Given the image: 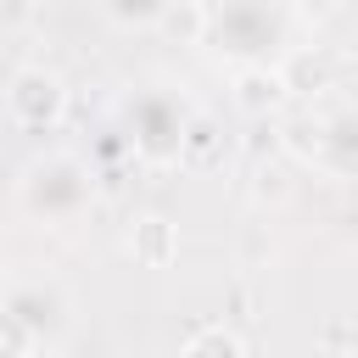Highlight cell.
<instances>
[{
  "label": "cell",
  "instance_id": "obj_1",
  "mask_svg": "<svg viewBox=\"0 0 358 358\" xmlns=\"http://www.w3.org/2000/svg\"><path fill=\"white\" fill-rule=\"evenodd\" d=\"M201 39L235 73L280 67V56L291 50V0H207Z\"/></svg>",
  "mask_w": 358,
  "mask_h": 358
},
{
  "label": "cell",
  "instance_id": "obj_2",
  "mask_svg": "<svg viewBox=\"0 0 358 358\" xmlns=\"http://www.w3.org/2000/svg\"><path fill=\"white\" fill-rule=\"evenodd\" d=\"M67 319H73V302H67V291L56 280H11L6 313H0L6 358H34V352L56 347Z\"/></svg>",
  "mask_w": 358,
  "mask_h": 358
},
{
  "label": "cell",
  "instance_id": "obj_3",
  "mask_svg": "<svg viewBox=\"0 0 358 358\" xmlns=\"http://www.w3.org/2000/svg\"><path fill=\"white\" fill-rule=\"evenodd\" d=\"M190 140V112L179 95L168 90H145L129 101V145L145 157V162H173Z\"/></svg>",
  "mask_w": 358,
  "mask_h": 358
},
{
  "label": "cell",
  "instance_id": "obj_4",
  "mask_svg": "<svg viewBox=\"0 0 358 358\" xmlns=\"http://www.w3.org/2000/svg\"><path fill=\"white\" fill-rule=\"evenodd\" d=\"M90 173H84V162H73V157H39L28 173H22V201H28V213H39V218H50V224H67V218H78L84 207H90Z\"/></svg>",
  "mask_w": 358,
  "mask_h": 358
},
{
  "label": "cell",
  "instance_id": "obj_5",
  "mask_svg": "<svg viewBox=\"0 0 358 358\" xmlns=\"http://www.w3.org/2000/svg\"><path fill=\"white\" fill-rule=\"evenodd\" d=\"M6 112H11V123L28 129V134L56 129L62 112H67V90H62V78L45 73V67H17V73H11V90H6Z\"/></svg>",
  "mask_w": 358,
  "mask_h": 358
},
{
  "label": "cell",
  "instance_id": "obj_6",
  "mask_svg": "<svg viewBox=\"0 0 358 358\" xmlns=\"http://www.w3.org/2000/svg\"><path fill=\"white\" fill-rule=\"evenodd\" d=\"M313 157L330 173H358V112H330L313 123Z\"/></svg>",
  "mask_w": 358,
  "mask_h": 358
},
{
  "label": "cell",
  "instance_id": "obj_7",
  "mask_svg": "<svg viewBox=\"0 0 358 358\" xmlns=\"http://www.w3.org/2000/svg\"><path fill=\"white\" fill-rule=\"evenodd\" d=\"M285 95H291V90H285V73H280V67H241V73H235V101H241L246 112H274Z\"/></svg>",
  "mask_w": 358,
  "mask_h": 358
},
{
  "label": "cell",
  "instance_id": "obj_8",
  "mask_svg": "<svg viewBox=\"0 0 358 358\" xmlns=\"http://www.w3.org/2000/svg\"><path fill=\"white\" fill-rule=\"evenodd\" d=\"M179 358H246V347H241V336H235V330L207 324V330H196V336L185 341V352H179Z\"/></svg>",
  "mask_w": 358,
  "mask_h": 358
},
{
  "label": "cell",
  "instance_id": "obj_9",
  "mask_svg": "<svg viewBox=\"0 0 358 358\" xmlns=\"http://www.w3.org/2000/svg\"><path fill=\"white\" fill-rule=\"evenodd\" d=\"M162 252H168V224H162V218H145V224H140V257L157 263Z\"/></svg>",
  "mask_w": 358,
  "mask_h": 358
},
{
  "label": "cell",
  "instance_id": "obj_10",
  "mask_svg": "<svg viewBox=\"0 0 358 358\" xmlns=\"http://www.w3.org/2000/svg\"><path fill=\"white\" fill-rule=\"evenodd\" d=\"M157 6H162V0H112V11H117V17H151Z\"/></svg>",
  "mask_w": 358,
  "mask_h": 358
},
{
  "label": "cell",
  "instance_id": "obj_11",
  "mask_svg": "<svg viewBox=\"0 0 358 358\" xmlns=\"http://www.w3.org/2000/svg\"><path fill=\"white\" fill-rule=\"evenodd\" d=\"M291 11H302V17H313V22H324V17L336 11V0H291Z\"/></svg>",
  "mask_w": 358,
  "mask_h": 358
}]
</instances>
